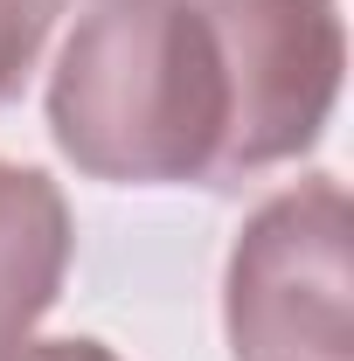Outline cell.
Returning a JSON list of instances; mask_svg holds the SVG:
<instances>
[{
    "mask_svg": "<svg viewBox=\"0 0 354 361\" xmlns=\"http://www.w3.org/2000/svg\"><path fill=\"white\" fill-rule=\"evenodd\" d=\"M222 49L202 0H97L49 70V139L90 180H216Z\"/></svg>",
    "mask_w": 354,
    "mask_h": 361,
    "instance_id": "1",
    "label": "cell"
},
{
    "mask_svg": "<svg viewBox=\"0 0 354 361\" xmlns=\"http://www.w3.org/2000/svg\"><path fill=\"white\" fill-rule=\"evenodd\" d=\"M348 188L312 174L271 195L236 229L222 278V326L236 361H354Z\"/></svg>",
    "mask_w": 354,
    "mask_h": 361,
    "instance_id": "2",
    "label": "cell"
},
{
    "mask_svg": "<svg viewBox=\"0 0 354 361\" xmlns=\"http://www.w3.org/2000/svg\"><path fill=\"white\" fill-rule=\"evenodd\" d=\"M222 49V153L216 180H257L271 167H292L319 146L341 70H348V28L334 0H202Z\"/></svg>",
    "mask_w": 354,
    "mask_h": 361,
    "instance_id": "3",
    "label": "cell"
},
{
    "mask_svg": "<svg viewBox=\"0 0 354 361\" xmlns=\"http://www.w3.org/2000/svg\"><path fill=\"white\" fill-rule=\"evenodd\" d=\"M70 202L42 167L0 160V348L28 341L70 278Z\"/></svg>",
    "mask_w": 354,
    "mask_h": 361,
    "instance_id": "4",
    "label": "cell"
},
{
    "mask_svg": "<svg viewBox=\"0 0 354 361\" xmlns=\"http://www.w3.org/2000/svg\"><path fill=\"white\" fill-rule=\"evenodd\" d=\"M56 14H63V0H0V104L21 97L49 28H56Z\"/></svg>",
    "mask_w": 354,
    "mask_h": 361,
    "instance_id": "5",
    "label": "cell"
},
{
    "mask_svg": "<svg viewBox=\"0 0 354 361\" xmlns=\"http://www.w3.org/2000/svg\"><path fill=\"white\" fill-rule=\"evenodd\" d=\"M0 361H118L104 341H14L0 348Z\"/></svg>",
    "mask_w": 354,
    "mask_h": 361,
    "instance_id": "6",
    "label": "cell"
}]
</instances>
